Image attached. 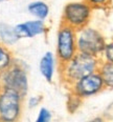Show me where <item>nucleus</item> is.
<instances>
[{"label": "nucleus", "mask_w": 113, "mask_h": 122, "mask_svg": "<svg viewBox=\"0 0 113 122\" xmlns=\"http://www.w3.org/2000/svg\"><path fill=\"white\" fill-rule=\"evenodd\" d=\"M100 58L77 52L67 62L60 64L59 78L65 87H68L82 77L97 72Z\"/></svg>", "instance_id": "1"}, {"label": "nucleus", "mask_w": 113, "mask_h": 122, "mask_svg": "<svg viewBox=\"0 0 113 122\" xmlns=\"http://www.w3.org/2000/svg\"><path fill=\"white\" fill-rule=\"evenodd\" d=\"M94 10L85 0L69 1L63 6L61 23L74 30H80L90 24Z\"/></svg>", "instance_id": "2"}, {"label": "nucleus", "mask_w": 113, "mask_h": 122, "mask_svg": "<svg viewBox=\"0 0 113 122\" xmlns=\"http://www.w3.org/2000/svg\"><path fill=\"white\" fill-rule=\"evenodd\" d=\"M107 40L102 30L90 24L77 30V51L80 53L100 58Z\"/></svg>", "instance_id": "3"}, {"label": "nucleus", "mask_w": 113, "mask_h": 122, "mask_svg": "<svg viewBox=\"0 0 113 122\" xmlns=\"http://www.w3.org/2000/svg\"><path fill=\"white\" fill-rule=\"evenodd\" d=\"M0 87L15 91L26 97L29 88L26 65L18 60L15 61L7 70L0 74Z\"/></svg>", "instance_id": "4"}, {"label": "nucleus", "mask_w": 113, "mask_h": 122, "mask_svg": "<svg viewBox=\"0 0 113 122\" xmlns=\"http://www.w3.org/2000/svg\"><path fill=\"white\" fill-rule=\"evenodd\" d=\"M56 49L54 54L60 64L67 62L77 54V30L64 23H60L56 33Z\"/></svg>", "instance_id": "5"}, {"label": "nucleus", "mask_w": 113, "mask_h": 122, "mask_svg": "<svg viewBox=\"0 0 113 122\" xmlns=\"http://www.w3.org/2000/svg\"><path fill=\"white\" fill-rule=\"evenodd\" d=\"M25 97L9 88L0 87V121L16 122L22 117Z\"/></svg>", "instance_id": "6"}, {"label": "nucleus", "mask_w": 113, "mask_h": 122, "mask_svg": "<svg viewBox=\"0 0 113 122\" xmlns=\"http://www.w3.org/2000/svg\"><path fill=\"white\" fill-rule=\"evenodd\" d=\"M67 90L68 93L84 101L88 98L99 95L106 90V87L99 72H94L77 80L74 83L68 86Z\"/></svg>", "instance_id": "7"}, {"label": "nucleus", "mask_w": 113, "mask_h": 122, "mask_svg": "<svg viewBox=\"0 0 113 122\" xmlns=\"http://www.w3.org/2000/svg\"><path fill=\"white\" fill-rule=\"evenodd\" d=\"M15 30L20 39H32L39 36H45L48 33V25L45 20L32 18L16 24Z\"/></svg>", "instance_id": "8"}, {"label": "nucleus", "mask_w": 113, "mask_h": 122, "mask_svg": "<svg viewBox=\"0 0 113 122\" xmlns=\"http://www.w3.org/2000/svg\"><path fill=\"white\" fill-rule=\"evenodd\" d=\"M60 63L58 61L54 52L47 51L45 52L39 61V72L45 81L48 83H52L59 74Z\"/></svg>", "instance_id": "9"}, {"label": "nucleus", "mask_w": 113, "mask_h": 122, "mask_svg": "<svg viewBox=\"0 0 113 122\" xmlns=\"http://www.w3.org/2000/svg\"><path fill=\"white\" fill-rule=\"evenodd\" d=\"M27 13L35 19L45 20L46 21L50 14L49 4L44 0H35L27 4Z\"/></svg>", "instance_id": "10"}, {"label": "nucleus", "mask_w": 113, "mask_h": 122, "mask_svg": "<svg viewBox=\"0 0 113 122\" xmlns=\"http://www.w3.org/2000/svg\"><path fill=\"white\" fill-rule=\"evenodd\" d=\"M20 40L15 30V25L0 21V42L6 46H13Z\"/></svg>", "instance_id": "11"}, {"label": "nucleus", "mask_w": 113, "mask_h": 122, "mask_svg": "<svg viewBox=\"0 0 113 122\" xmlns=\"http://www.w3.org/2000/svg\"><path fill=\"white\" fill-rule=\"evenodd\" d=\"M97 72L104 81L106 90H113V62L100 59Z\"/></svg>", "instance_id": "12"}, {"label": "nucleus", "mask_w": 113, "mask_h": 122, "mask_svg": "<svg viewBox=\"0 0 113 122\" xmlns=\"http://www.w3.org/2000/svg\"><path fill=\"white\" fill-rule=\"evenodd\" d=\"M15 61L16 58L9 46H6L0 42V74L7 70Z\"/></svg>", "instance_id": "13"}, {"label": "nucleus", "mask_w": 113, "mask_h": 122, "mask_svg": "<svg viewBox=\"0 0 113 122\" xmlns=\"http://www.w3.org/2000/svg\"><path fill=\"white\" fill-rule=\"evenodd\" d=\"M85 1H87L94 11L95 10L108 11L113 5V0H85Z\"/></svg>", "instance_id": "14"}, {"label": "nucleus", "mask_w": 113, "mask_h": 122, "mask_svg": "<svg viewBox=\"0 0 113 122\" xmlns=\"http://www.w3.org/2000/svg\"><path fill=\"white\" fill-rule=\"evenodd\" d=\"M82 103H83L82 99L77 98V96H74V95H72V94L69 93L68 99H67V103H66L67 104V110H68L69 113H71V114L75 113V112L81 107Z\"/></svg>", "instance_id": "15"}, {"label": "nucleus", "mask_w": 113, "mask_h": 122, "mask_svg": "<svg viewBox=\"0 0 113 122\" xmlns=\"http://www.w3.org/2000/svg\"><path fill=\"white\" fill-rule=\"evenodd\" d=\"M52 119V113L50 112L49 108L41 106L37 113L36 122H49Z\"/></svg>", "instance_id": "16"}, {"label": "nucleus", "mask_w": 113, "mask_h": 122, "mask_svg": "<svg viewBox=\"0 0 113 122\" xmlns=\"http://www.w3.org/2000/svg\"><path fill=\"white\" fill-rule=\"evenodd\" d=\"M100 59L104 61L113 62V38L107 40L106 46H105V49H104V52H103Z\"/></svg>", "instance_id": "17"}, {"label": "nucleus", "mask_w": 113, "mask_h": 122, "mask_svg": "<svg viewBox=\"0 0 113 122\" xmlns=\"http://www.w3.org/2000/svg\"><path fill=\"white\" fill-rule=\"evenodd\" d=\"M41 103H42V96L40 95H32L27 98L26 100V105L29 110H35V108L39 107Z\"/></svg>", "instance_id": "18"}, {"label": "nucleus", "mask_w": 113, "mask_h": 122, "mask_svg": "<svg viewBox=\"0 0 113 122\" xmlns=\"http://www.w3.org/2000/svg\"><path fill=\"white\" fill-rule=\"evenodd\" d=\"M103 120H105L104 117H96V118L93 119V121H103Z\"/></svg>", "instance_id": "19"}, {"label": "nucleus", "mask_w": 113, "mask_h": 122, "mask_svg": "<svg viewBox=\"0 0 113 122\" xmlns=\"http://www.w3.org/2000/svg\"><path fill=\"white\" fill-rule=\"evenodd\" d=\"M9 1V0H0V3H3V2H7Z\"/></svg>", "instance_id": "20"}]
</instances>
